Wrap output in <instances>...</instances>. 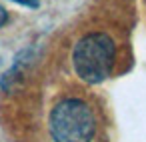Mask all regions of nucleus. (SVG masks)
I'll list each match as a JSON object with an SVG mask.
<instances>
[{"instance_id": "obj_4", "label": "nucleus", "mask_w": 146, "mask_h": 142, "mask_svg": "<svg viewBox=\"0 0 146 142\" xmlns=\"http://www.w3.org/2000/svg\"><path fill=\"white\" fill-rule=\"evenodd\" d=\"M6 20H8V14H6V10H4L2 6H0V26H4Z\"/></svg>"}, {"instance_id": "obj_3", "label": "nucleus", "mask_w": 146, "mask_h": 142, "mask_svg": "<svg viewBox=\"0 0 146 142\" xmlns=\"http://www.w3.org/2000/svg\"><path fill=\"white\" fill-rule=\"evenodd\" d=\"M12 2H18V4H22V6H28V8H38L40 0H12Z\"/></svg>"}, {"instance_id": "obj_2", "label": "nucleus", "mask_w": 146, "mask_h": 142, "mask_svg": "<svg viewBox=\"0 0 146 142\" xmlns=\"http://www.w3.org/2000/svg\"><path fill=\"white\" fill-rule=\"evenodd\" d=\"M50 134L56 142H90L96 130L92 108L80 98H66L50 112Z\"/></svg>"}, {"instance_id": "obj_1", "label": "nucleus", "mask_w": 146, "mask_h": 142, "mask_svg": "<svg viewBox=\"0 0 146 142\" xmlns=\"http://www.w3.org/2000/svg\"><path fill=\"white\" fill-rule=\"evenodd\" d=\"M114 58H116L114 40L104 32L86 34L76 42L72 50L74 70L88 84H98L106 80L112 72Z\"/></svg>"}]
</instances>
